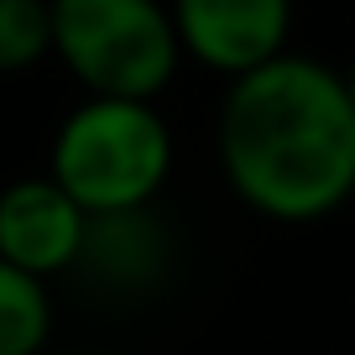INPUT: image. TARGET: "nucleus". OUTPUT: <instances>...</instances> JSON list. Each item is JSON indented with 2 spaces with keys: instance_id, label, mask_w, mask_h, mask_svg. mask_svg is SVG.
<instances>
[{
  "instance_id": "nucleus-2",
  "label": "nucleus",
  "mask_w": 355,
  "mask_h": 355,
  "mask_svg": "<svg viewBox=\"0 0 355 355\" xmlns=\"http://www.w3.org/2000/svg\"><path fill=\"white\" fill-rule=\"evenodd\" d=\"M173 173V131L146 100H78L47 152V178L89 214L152 209Z\"/></svg>"
},
{
  "instance_id": "nucleus-5",
  "label": "nucleus",
  "mask_w": 355,
  "mask_h": 355,
  "mask_svg": "<svg viewBox=\"0 0 355 355\" xmlns=\"http://www.w3.org/2000/svg\"><path fill=\"white\" fill-rule=\"evenodd\" d=\"M84 230H89V214L47 173L16 178L0 189V261H11L26 277L47 282L73 272Z\"/></svg>"
},
{
  "instance_id": "nucleus-1",
  "label": "nucleus",
  "mask_w": 355,
  "mask_h": 355,
  "mask_svg": "<svg viewBox=\"0 0 355 355\" xmlns=\"http://www.w3.org/2000/svg\"><path fill=\"white\" fill-rule=\"evenodd\" d=\"M220 173L261 220L313 225L350 199L355 110L345 73L319 58L282 53L277 63L230 78L220 100Z\"/></svg>"
},
{
  "instance_id": "nucleus-9",
  "label": "nucleus",
  "mask_w": 355,
  "mask_h": 355,
  "mask_svg": "<svg viewBox=\"0 0 355 355\" xmlns=\"http://www.w3.org/2000/svg\"><path fill=\"white\" fill-rule=\"evenodd\" d=\"M345 94H350V110H355V58H350V68H345Z\"/></svg>"
},
{
  "instance_id": "nucleus-8",
  "label": "nucleus",
  "mask_w": 355,
  "mask_h": 355,
  "mask_svg": "<svg viewBox=\"0 0 355 355\" xmlns=\"http://www.w3.org/2000/svg\"><path fill=\"white\" fill-rule=\"evenodd\" d=\"M53 53V0H0V73H26Z\"/></svg>"
},
{
  "instance_id": "nucleus-10",
  "label": "nucleus",
  "mask_w": 355,
  "mask_h": 355,
  "mask_svg": "<svg viewBox=\"0 0 355 355\" xmlns=\"http://www.w3.org/2000/svg\"><path fill=\"white\" fill-rule=\"evenodd\" d=\"M350 199H355V183H350Z\"/></svg>"
},
{
  "instance_id": "nucleus-4",
  "label": "nucleus",
  "mask_w": 355,
  "mask_h": 355,
  "mask_svg": "<svg viewBox=\"0 0 355 355\" xmlns=\"http://www.w3.org/2000/svg\"><path fill=\"white\" fill-rule=\"evenodd\" d=\"M178 47L220 78H245L288 53L293 0H173Z\"/></svg>"
},
{
  "instance_id": "nucleus-3",
  "label": "nucleus",
  "mask_w": 355,
  "mask_h": 355,
  "mask_svg": "<svg viewBox=\"0 0 355 355\" xmlns=\"http://www.w3.org/2000/svg\"><path fill=\"white\" fill-rule=\"evenodd\" d=\"M53 58L84 100H146L178 73V26L162 0H53Z\"/></svg>"
},
{
  "instance_id": "nucleus-7",
  "label": "nucleus",
  "mask_w": 355,
  "mask_h": 355,
  "mask_svg": "<svg viewBox=\"0 0 355 355\" xmlns=\"http://www.w3.org/2000/svg\"><path fill=\"white\" fill-rule=\"evenodd\" d=\"M53 334V293L47 282L0 261V355H42Z\"/></svg>"
},
{
  "instance_id": "nucleus-6",
  "label": "nucleus",
  "mask_w": 355,
  "mask_h": 355,
  "mask_svg": "<svg viewBox=\"0 0 355 355\" xmlns=\"http://www.w3.org/2000/svg\"><path fill=\"white\" fill-rule=\"evenodd\" d=\"M167 266H173V235L162 230V220L152 209H125L89 220L73 272L100 293L131 298V293H152L167 277Z\"/></svg>"
}]
</instances>
